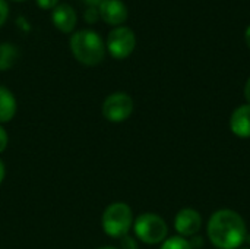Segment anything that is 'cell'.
Returning a JSON list of instances; mask_svg holds the SVG:
<instances>
[{"label": "cell", "mask_w": 250, "mask_h": 249, "mask_svg": "<svg viewBox=\"0 0 250 249\" xmlns=\"http://www.w3.org/2000/svg\"><path fill=\"white\" fill-rule=\"evenodd\" d=\"M103 230L114 239H120L129 235V230L133 225V214L127 204L114 203L108 205L101 219Z\"/></svg>", "instance_id": "3957f363"}, {"label": "cell", "mask_w": 250, "mask_h": 249, "mask_svg": "<svg viewBox=\"0 0 250 249\" xmlns=\"http://www.w3.org/2000/svg\"><path fill=\"white\" fill-rule=\"evenodd\" d=\"M160 249H193L192 244L188 242L185 238L182 236H173L170 239H166L163 247Z\"/></svg>", "instance_id": "4fadbf2b"}, {"label": "cell", "mask_w": 250, "mask_h": 249, "mask_svg": "<svg viewBox=\"0 0 250 249\" xmlns=\"http://www.w3.org/2000/svg\"><path fill=\"white\" fill-rule=\"evenodd\" d=\"M120 249H138V244L135 238H132L130 235L120 238Z\"/></svg>", "instance_id": "9a60e30c"}, {"label": "cell", "mask_w": 250, "mask_h": 249, "mask_svg": "<svg viewBox=\"0 0 250 249\" xmlns=\"http://www.w3.org/2000/svg\"><path fill=\"white\" fill-rule=\"evenodd\" d=\"M7 16H9V6L6 0H0V26L6 22Z\"/></svg>", "instance_id": "2e32d148"}, {"label": "cell", "mask_w": 250, "mask_h": 249, "mask_svg": "<svg viewBox=\"0 0 250 249\" xmlns=\"http://www.w3.org/2000/svg\"><path fill=\"white\" fill-rule=\"evenodd\" d=\"M12 1H25V0H12Z\"/></svg>", "instance_id": "cb8c5ba5"}, {"label": "cell", "mask_w": 250, "mask_h": 249, "mask_svg": "<svg viewBox=\"0 0 250 249\" xmlns=\"http://www.w3.org/2000/svg\"><path fill=\"white\" fill-rule=\"evenodd\" d=\"M133 227L138 239L148 245H155L166 241L168 233L166 222L160 216L152 213H144L139 217H136Z\"/></svg>", "instance_id": "277c9868"}, {"label": "cell", "mask_w": 250, "mask_h": 249, "mask_svg": "<svg viewBox=\"0 0 250 249\" xmlns=\"http://www.w3.org/2000/svg\"><path fill=\"white\" fill-rule=\"evenodd\" d=\"M174 227L182 236H186V238L195 236L202 227V217L193 208H183L176 216Z\"/></svg>", "instance_id": "52a82bcc"}, {"label": "cell", "mask_w": 250, "mask_h": 249, "mask_svg": "<svg viewBox=\"0 0 250 249\" xmlns=\"http://www.w3.org/2000/svg\"><path fill=\"white\" fill-rule=\"evenodd\" d=\"M37 4L41 9L47 10V9H54L59 4V0H37Z\"/></svg>", "instance_id": "e0dca14e"}, {"label": "cell", "mask_w": 250, "mask_h": 249, "mask_svg": "<svg viewBox=\"0 0 250 249\" xmlns=\"http://www.w3.org/2000/svg\"><path fill=\"white\" fill-rule=\"evenodd\" d=\"M83 1L88 4V7H98L103 0H83Z\"/></svg>", "instance_id": "d6986e66"}, {"label": "cell", "mask_w": 250, "mask_h": 249, "mask_svg": "<svg viewBox=\"0 0 250 249\" xmlns=\"http://www.w3.org/2000/svg\"><path fill=\"white\" fill-rule=\"evenodd\" d=\"M107 50L114 59L129 57L136 45V37L127 26H117L107 37Z\"/></svg>", "instance_id": "8992f818"}, {"label": "cell", "mask_w": 250, "mask_h": 249, "mask_svg": "<svg viewBox=\"0 0 250 249\" xmlns=\"http://www.w3.org/2000/svg\"><path fill=\"white\" fill-rule=\"evenodd\" d=\"M246 43H248V45H249L250 48V25L249 28L246 29Z\"/></svg>", "instance_id": "7402d4cb"}, {"label": "cell", "mask_w": 250, "mask_h": 249, "mask_svg": "<svg viewBox=\"0 0 250 249\" xmlns=\"http://www.w3.org/2000/svg\"><path fill=\"white\" fill-rule=\"evenodd\" d=\"M242 249H250V248H242Z\"/></svg>", "instance_id": "d4e9b609"}, {"label": "cell", "mask_w": 250, "mask_h": 249, "mask_svg": "<svg viewBox=\"0 0 250 249\" xmlns=\"http://www.w3.org/2000/svg\"><path fill=\"white\" fill-rule=\"evenodd\" d=\"M100 249H117V248H114V247H104V248H100Z\"/></svg>", "instance_id": "603a6c76"}, {"label": "cell", "mask_w": 250, "mask_h": 249, "mask_svg": "<svg viewBox=\"0 0 250 249\" xmlns=\"http://www.w3.org/2000/svg\"><path fill=\"white\" fill-rule=\"evenodd\" d=\"M230 128L234 135L240 138H250V104H243L233 112Z\"/></svg>", "instance_id": "30bf717a"}, {"label": "cell", "mask_w": 250, "mask_h": 249, "mask_svg": "<svg viewBox=\"0 0 250 249\" xmlns=\"http://www.w3.org/2000/svg\"><path fill=\"white\" fill-rule=\"evenodd\" d=\"M245 220L233 210H218L208 222V238L220 249H236L246 241Z\"/></svg>", "instance_id": "6da1fadb"}, {"label": "cell", "mask_w": 250, "mask_h": 249, "mask_svg": "<svg viewBox=\"0 0 250 249\" xmlns=\"http://www.w3.org/2000/svg\"><path fill=\"white\" fill-rule=\"evenodd\" d=\"M245 97H246L248 103L250 104V78L248 79V82H246V87H245Z\"/></svg>", "instance_id": "ffe728a7"}, {"label": "cell", "mask_w": 250, "mask_h": 249, "mask_svg": "<svg viewBox=\"0 0 250 249\" xmlns=\"http://www.w3.org/2000/svg\"><path fill=\"white\" fill-rule=\"evenodd\" d=\"M100 19V12L98 7H88L85 10V21L88 23H95Z\"/></svg>", "instance_id": "5bb4252c"}, {"label": "cell", "mask_w": 250, "mask_h": 249, "mask_svg": "<svg viewBox=\"0 0 250 249\" xmlns=\"http://www.w3.org/2000/svg\"><path fill=\"white\" fill-rule=\"evenodd\" d=\"M7 141H9L7 134H6L4 128L0 125V153H3V151L6 150V147H7Z\"/></svg>", "instance_id": "ac0fdd59"}, {"label": "cell", "mask_w": 250, "mask_h": 249, "mask_svg": "<svg viewBox=\"0 0 250 249\" xmlns=\"http://www.w3.org/2000/svg\"><path fill=\"white\" fill-rule=\"evenodd\" d=\"M100 18L108 25H122L126 22L129 12L122 0H103L98 6Z\"/></svg>", "instance_id": "ba28073f"}, {"label": "cell", "mask_w": 250, "mask_h": 249, "mask_svg": "<svg viewBox=\"0 0 250 249\" xmlns=\"http://www.w3.org/2000/svg\"><path fill=\"white\" fill-rule=\"evenodd\" d=\"M16 113V98L6 87H0V123L13 119Z\"/></svg>", "instance_id": "8fae6325"}, {"label": "cell", "mask_w": 250, "mask_h": 249, "mask_svg": "<svg viewBox=\"0 0 250 249\" xmlns=\"http://www.w3.org/2000/svg\"><path fill=\"white\" fill-rule=\"evenodd\" d=\"M51 19H53V23L54 26L64 32V34H69L75 29L76 26V22H78V15L75 12V9L66 3L63 4H57L54 9H53V15H51Z\"/></svg>", "instance_id": "9c48e42d"}, {"label": "cell", "mask_w": 250, "mask_h": 249, "mask_svg": "<svg viewBox=\"0 0 250 249\" xmlns=\"http://www.w3.org/2000/svg\"><path fill=\"white\" fill-rule=\"evenodd\" d=\"M133 112V100L126 92H113L103 103V116L113 123L129 119Z\"/></svg>", "instance_id": "5b68a950"}, {"label": "cell", "mask_w": 250, "mask_h": 249, "mask_svg": "<svg viewBox=\"0 0 250 249\" xmlns=\"http://www.w3.org/2000/svg\"><path fill=\"white\" fill-rule=\"evenodd\" d=\"M70 50L79 63L86 66H95L104 59L105 44L95 31L81 29L73 32L70 38Z\"/></svg>", "instance_id": "7a4b0ae2"}, {"label": "cell", "mask_w": 250, "mask_h": 249, "mask_svg": "<svg viewBox=\"0 0 250 249\" xmlns=\"http://www.w3.org/2000/svg\"><path fill=\"white\" fill-rule=\"evenodd\" d=\"M18 48L10 43L0 44V70H9L18 60Z\"/></svg>", "instance_id": "7c38bea8"}, {"label": "cell", "mask_w": 250, "mask_h": 249, "mask_svg": "<svg viewBox=\"0 0 250 249\" xmlns=\"http://www.w3.org/2000/svg\"><path fill=\"white\" fill-rule=\"evenodd\" d=\"M4 173H6V170H4V163L0 160V183H1L3 179H4Z\"/></svg>", "instance_id": "44dd1931"}]
</instances>
